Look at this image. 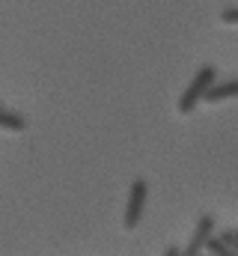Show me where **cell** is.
Listing matches in <instances>:
<instances>
[{
  "instance_id": "obj_1",
  "label": "cell",
  "mask_w": 238,
  "mask_h": 256,
  "mask_svg": "<svg viewBox=\"0 0 238 256\" xmlns=\"http://www.w3.org/2000/svg\"><path fill=\"white\" fill-rule=\"evenodd\" d=\"M218 78V72H214V66H202L194 78H190V84H188V90L182 92V98H178V104H176V110L182 114V116H188L200 102H202V92L208 90V84Z\"/></svg>"
},
{
  "instance_id": "obj_2",
  "label": "cell",
  "mask_w": 238,
  "mask_h": 256,
  "mask_svg": "<svg viewBox=\"0 0 238 256\" xmlns=\"http://www.w3.org/2000/svg\"><path fill=\"white\" fill-rule=\"evenodd\" d=\"M146 196H149V185L143 179H134L131 182V191H128V202H125V212H122V226L125 230H134L143 218V208H146Z\"/></svg>"
},
{
  "instance_id": "obj_3",
  "label": "cell",
  "mask_w": 238,
  "mask_h": 256,
  "mask_svg": "<svg viewBox=\"0 0 238 256\" xmlns=\"http://www.w3.org/2000/svg\"><path fill=\"white\" fill-rule=\"evenodd\" d=\"M212 232H214V218H212V214L200 218V220H196V230L190 232V244H188V250H184V254H188V256L200 254V250H202V244L208 242V236H212Z\"/></svg>"
},
{
  "instance_id": "obj_4",
  "label": "cell",
  "mask_w": 238,
  "mask_h": 256,
  "mask_svg": "<svg viewBox=\"0 0 238 256\" xmlns=\"http://www.w3.org/2000/svg\"><path fill=\"white\" fill-rule=\"evenodd\" d=\"M236 92H238V84H236V80H226V84L212 80V84H208V90L202 92V102H208V104H220V102L232 98Z\"/></svg>"
},
{
  "instance_id": "obj_5",
  "label": "cell",
  "mask_w": 238,
  "mask_h": 256,
  "mask_svg": "<svg viewBox=\"0 0 238 256\" xmlns=\"http://www.w3.org/2000/svg\"><path fill=\"white\" fill-rule=\"evenodd\" d=\"M0 128H3V131H24V128H27V120H24L21 114H12V110L0 108Z\"/></svg>"
},
{
  "instance_id": "obj_6",
  "label": "cell",
  "mask_w": 238,
  "mask_h": 256,
  "mask_svg": "<svg viewBox=\"0 0 238 256\" xmlns=\"http://www.w3.org/2000/svg\"><path fill=\"white\" fill-rule=\"evenodd\" d=\"M202 250H208V254H218V256H232V250L220 242V238H214V236H208V242L202 244Z\"/></svg>"
},
{
  "instance_id": "obj_7",
  "label": "cell",
  "mask_w": 238,
  "mask_h": 256,
  "mask_svg": "<svg viewBox=\"0 0 238 256\" xmlns=\"http://www.w3.org/2000/svg\"><path fill=\"white\" fill-rule=\"evenodd\" d=\"M220 242H224V244H226V248H230V250H236L238 232H236V230H226V232H224V236H220Z\"/></svg>"
},
{
  "instance_id": "obj_8",
  "label": "cell",
  "mask_w": 238,
  "mask_h": 256,
  "mask_svg": "<svg viewBox=\"0 0 238 256\" xmlns=\"http://www.w3.org/2000/svg\"><path fill=\"white\" fill-rule=\"evenodd\" d=\"M220 18H224L226 24H236V21H238V9H236V6H232V9H226V12H224Z\"/></svg>"
}]
</instances>
